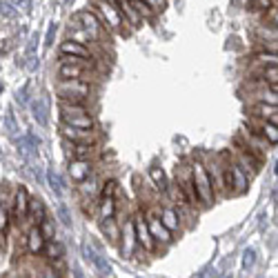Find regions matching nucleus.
<instances>
[{"instance_id": "nucleus-1", "label": "nucleus", "mask_w": 278, "mask_h": 278, "mask_svg": "<svg viewBox=\"0 0 278 278\" xmlns=\"http://www.w3.org/2000/svg\"><path fill=\"white\" fill-rule=\"evenodd\" d=\"M189 169H192V178H194V185H196V194H198V203L203 207H209L214 205L216 200V189H214V183L207 174V167H205L203 161H192L189 163Z\"/></svg>"}, {"instance_id": "nucleus-2", "label": "nucleus", "mask_w": 278, "mask_h": 278, "mask_svg": "<svg viewBox=\"0 0 278 278\" xmlns=\"http://www.w3.org/2000/svg\"><path fill=\"white\" fill-rule=\"evenodd\" d=\"M223 167H225V185H227L229 196H243L249 187V176L238 163L231 156H223Z\"/></svg>"}, {"instance_id": "nucleus-3", "label": "nucleus", "mask_w": 278, "mask_h": 278, "mask_svg": "<svg viewBox=\"0 0 278 278\" xmlns=\"http://www.w3.org/2000/svg\"><path fill=\"white\" fill-rule=\"evenodd\" d=\"M94 14L102 20V25H105L109 32L125 36V25L127 23L122 20L114 0H94Z\"/></svg>"}, {"instance_id": "nucleus-4", "label": "nucleus", "mask_w": 278, "mask_h": 278, "mask_svg": "<svg viewBox=\"0 0 278 278\" xmlns=\"http://www.w3.org/2000/svg\"><path fill=\"white\" fill-rule=\"evenodd\" d=\"M56 94L58 100H76V102H87L91 96V85L89 80H78V78H60L56 85Z\"/></svg>"}, {"instance_id": "nucleus-5", "label": "nucleus", "mask_w": 278, "mask_h": 278, "mask_svg": "<svg viewBox=\"0 0 278 278\" xmlns=\"http://www.w3.org/2000/svg\"><path fill=\"white\" fill-rule=\"evenodd\" d=\"M76 20H78V23L82 25V29L91 36V40H94V43H102V40H105V34H109V29L102 25V20L94 14V9L78 12V14H76Z\"/></svg>"}, {"instance_id": "nucleus-6", "label": "nucleus", "mask_w": 278, "mask_h": 278, "mask_svg": "<svg viewBox=\"0 0 278 278\" xmlns=\"http://www.w3.org/2000/svg\"><path fill=\"white\" fill-rule=\"evenodd\" d=\"M133 229H136V240H138V247L141 249L149 251V254H154V251H158V243L154 240L152 231H149V225H147V218L143 214H136L133 216Z\"/></svg>"}, {"instance_id": "nucleus-7", "label": "nucleus", "mask_w": 278, "mask_h": 278, "mask_svg": "<svg viewBox=\"0 0 278 278\" xmlns=\"http://www.w3.org/2000/svg\"><path fill=\"white\" fill-rule=\"evenodd\" d=\"M231 158H234V161L245 169L249 178H254L256 174H258V169H260V165H262L260 158H256L254 154H251L240 141H236V149H234V156H231Z\"/></svg>"}, {"instance_id": "nucleus-8", "label": "nucleus", "mask_w": 278, "mask_h": 278, "mask_svg": "<svg viewBox=\"0 0 278 278\" xmlns=\"http://www.w3.org/2000/svg\"><path fill=\"white\" fill-rule=\"evenodd\" d=\"M205 167H207V174L214 183V189L220 194V196L227 198V185H225V167H223V156H216V158H207L205 161Z\"/></svg>"}, {"instance_id": "nucleus-9", "label": "nucleus", "mask_w": 278, "mask_h": 278, "mask_svg": "<svg viewBox=\"0 0 278 278\" xmlns=\"http://www.w3.org/2000/svg\"><path fill=\"white\" fill-rule=\"evenodd\" d=\"M238 141L243 143V145H245L247 149H249V152L254 154L256 158H260V161L265 158V154H267V147H269V143H267L265 138H260L254 129H247V127H243V129H240Z\"/></svg>"}, {"instance_id": "nucleus-10", "label": "nucleus", "mask_w": 278, "mask_h": 278, "mask_svg": "<svg viewBox=\"0 0 278 278\" xmlns=\"http://www.w3.org/2000/svg\"><path fill=\"white\" fill-rule=\"evenodd\" d=\"M60 136L71 143H89V145H98V133L94 129H82V127H71V125H60Z\"/></svg>"}, {"instance_id": "nucleus-11", "label": "nucleus", "mask_w": 278, "mask_h": 278, "mask_svg": "<svg viewBox=\"0 0 278 278\" xmlns=\"http://www.w3.org/2000/svg\"><path fill=\"white\" fill-rule=\"evenodd\" d=\"M147 225H149V231H152V236H154V240L158 243V247L161 245H172V231H169L167 227L163 225V220H161V216L158 214H154V212H147Z\"/></svg>"}, {"instance_id": "nucleus-12", "label": "nucleus", "mask_w": 278, "mask_h": 278, "mask_svg": "<svg viewBox=\"0 0 278 278\" xmlns=\"http://www.w3.org/2000/svg\"><path fill=\"white\" fill-rule=\"evenodd\" d=\"M176 180L180 183V187L185 189V194H187L189 205H192V207H198V194H196V185H194L192 169H189V165L176 167Z\"/></svg>"}, {"instance_id": "nucleus-13", "label": "nucleus", "mask_w": 278, "mask_h": 278, "mask_svg": "<svg viewBox=\"0 0 278 278\" xmlns=\"http://www.w3.org/2000/svg\"><path fill=\"white\" fill-rule=\"evenodd\" d=\"M82 256H85V260H89L96 267V271L100 276H111V265L107 262V258L100 251H96V247L91 243H82Z\"/></svg>"}, {"instance_id": "nucleus-14", "label": "nucleus", "mask_w": 278, "mask_h": 278, "mask_svg": "<svg viewBox=\"0 0 278 278\" xmlns=\"http://www.w3.org/2000/svg\"><path fill=\"white\" fill-rule=\"evenodd\" d=\"M120 254L125 258H131L133 254L138 251V240H136V229H133V220H127L125 225L120 227Z\"/></svg>"}, {"instance_id": "nucleus-15", "label": "nucleus", "mask_w": 278, "mask_h": 278, "mask_svg": "<svg viewBox=\"0 0 278 278\" xmlns=\"http://www.w3.org/2000/svg\"><path fill=\"white\" fill-rule=\"evenodd\" d=\"M249 125L251 129H254L256 133H258L260 138H265L269 145H278V125H274V122L269 120H260V118H249Z\"/></svg>"}, {"instance_id": "nucleus-16", "label": "nucleus", "mask_w": 278, "mask_h": 278, "mask_svg": "<svg viewBox=\"0 0 278 278\" xmlns=\"http://www.w3.org/2000/svg\"><path fill=\"white\" fill-rule=\"evenodd\" d=\"M251 100L254 102H267V105H278V87H269L265 82H258L251 87Z\"/></svg>"}, {"instance_id": "nucleus-17", "label": "nucleus", "mask_w": 278, "mask_h": 278, "mask_svg": "<svg viewBox=\"0 0 278 278\" xmlns=\"http://www.w3.org/2000/svg\"><path fill=\"white\" fill-rule=\"evenodd\" d=\"M91 71L85 65L76 63H60L58 65V78H78V80H91Z\"/></svg>"}, {"instance_id": "nucleus-18", "label": "nucleus", "mask_w": 278, "mask_h": 278, "mask_svg": "<svg viewBox=\"0 0 278 278\" xmlns=\"http://www.w3.org/2000/svg\"><path fill=\"white\" fill-rule=\"evenodd\" d=\"M94 174V165L89 158H74L69 163V176L74 183H82L85 178H89Z\"/></svg>"}, {"instance_id": "nucleus-19", "label": "nucleus", "mask_w": 278, "mask_h": 278, "mask_svg": "<svg viewBox=\"0 0 278 278\" xmlns=\"http://www.w3.org/2000/svg\"><path fill=\"white\" fill-rule=\"evenodd\" d=\"M116 3V7H118V12H120V16L122 20H125L127 25H129L131 29H136V27H141V23H143V16L136 12V9L131 7V3L129 0H114Z\"/></svg>"}, {"instance_id": "nucleus-20", "label": "nucleus", "mask_w": 278, "mask_h": 278, "mask_svg": "<svg viewBox=\"0 0 278 278\" xmlns=\"http://www.w3.org/2000/svg\"><path fill=\"white\" fill-rule=\"evenodd\" d=\"M25 243H27V251H29V254L36 256V254H40V251H45V243H47V238L43 236V231H40L38 225H34V227L27 231Z\"/></svg>"}, {"instance_id": "nucleus-21", "label": "nucleus", "mask_w": 278, "mask_h": 278, "mask_svg": "<svg viewBox=\"0 0 278 278\" xmlns=\"http://www.w3.org/2000/svg\"><path fill=\"white\" fill-rule=\"evenodd\" d=\"M251 116L260 120H269L278 125V105H267V102H254L251 105Z\"/></svg>"}, {"instance_id": "nucleus-22", "label": "nucleus", "mask_w": 278, "mask_h": 278, "mask_svg": "<svg viewBox=\"0 0 278 278\" xmlns=\"http://www.w3.org/2000/svg\"><path fill=\"white\" fill-rule=\"evenodd\" d=\"M14 216H16L18 220H25L27 218V209H29V194L25 187H18L16 192H14Z\"/></svg>"}, {"instance_id": "nucleus-23", "label": "nucleus", "mask_w": 278, "mask_h": 278, "mask_svg": "<svg viewBox=\"0 0 278 278\" xmlns=\"http://www.w3.org/2000/svg\"><path fill=\"white\" fill-rule=\"evenodd\" d=\"M32 114L40 127H47V122H49V98L47 96H40V98L32 100Z\"/></svg>"}, {"instance_id": "nucleus-24", "label": "nucleus", "mask_w": 278, "mask_h": 278, "mask_svg": "<svg viewBox=\"0 0 278 278\" xmlns=\"http://www.w3.org/2000/svg\"><path fill=\"white\" fill-rule=\"evenodd\" d=\"M65 149L74 158H91L98 152L96 145H89V143H71V141H65Z\"/></svg>"}, {"instance_id": "nucleus-25", "label": "nucleus", "mask_w": 278, "mask_h": 278, "mask_svg": "<svg viewBox=\"0 0 278 278\" xmlns=\"http://www.w3.org/2000/svg\"><path fill=\"white\" fill-rule=\"evenodd\" d=\"M254 76H256L254 80L265 82V85H269V87H278V63L276 65H260L258 69L254 71Z\"/></svg>"}, {"instance_id": "nucleus-26", "label": "nucleus", "mask_w": 278, "mask_h": 278, "mask_svg": "<svg viewBox=\"0 0 278 278\" xmlns=\"http://www.w3.org/2000/svg\"><path fill=\"white\" fill-rule=\"evenodd\" d=\"M165 194L169 196V203H174V207H183V205H189L187 194H185V189L180 187L178 180H174V183H167V189H165ZM189 207H192V205H189Z\"/></svg>"}, {"instance_id": "nucleus-27", "label": "nucleus", "mask_w": 278, "mask_h": 278, "mask_svg": "<svg viewBox=\"0 0 278 278\" xmlns=\"http://www.w3.org/2000/svg\"><path fill=\"white\" fill-rule=\"evenodd\" d=\"M158 216H161L163 225H165V227H167L169 231H178L180 227H183V223H180V218H178L176 207H169V205H165V207H161Z\"/></svg>"}, {"instance_id": "nucleus-28", "label": "nucleus", "mask_w": 278, "mask_h": 278, "mask_svg": "<svg viewBox=\"0 0 278 278\" xmlns=\"http://www.w3.org/2000/svg\"><path fill=\"white\" fill-rule=\"evenodd\" d=\"M60 120L71 127H82V129H94V118L91 114H60Z\"/></svg>"}, {"instance_id": "nucleus-29", "label": "nucleus", "mask_w": 278, "mask_h": 278, "mask_svg": "<svg viewBox=\"0 0 278 278\" xmlns=\"http://www.w3.org/2000/svg\"><path fill=\"white\" fill-rule=\"evenodd\" d=\"M98 223H100V231L107 236V240H109L111 245L120 243V225H118L114 218H100Z\"/></svg>"}, {"instance_id": "nucleus-30", "label": "nucleus", "mask_w": 278, "mask_h": 278, "mask_svg": "<svg viewBox=\"0 0 278 278\" xmlns=\"http://www.w3.org/2000/svg\"><path fill=\"white\" fill-rule=\"evenodd\" d=\"M60 54H69V56H82V58H94L91 51L87 49V45L76 43V40L67 38L65 43H60Z\"/></svg>"}, {"instance_id": "nucleus-31", "label": "nucleus", "mask_w": 278, "mask_h": 278, "mask_svg": "<svg viewBox=\"0 0 278 278\" xmlns=\"http://www.w3.org/2000/svg\"><path fill=\"white\" fill-rule=\"evenodd\" d=\"M27 218L32 220L34 225H40L45 218H47V209H45V203H43V200H40V198H29Z\"/></svg>"}, {"instance_id": "nucleus-32", "label": "nucleus", "mask_w": 278, "mask_h": 278, "mask_svg": "<svg viewBox=\"0 0 278 278\" xmlns=\"http://www.w3.org/2000/svg\"><path fill=\"white\" fill-rule=\"evenodd\" d=\"M149 178H152V183H154V189L165 194V189H167V176H165V169L158 167V165H152V167H149Z\"/></svg>"}, {"instance_id": "nucleus-33", "label": "nucleus", "mask_w": 278, "mask_h": 278, "mask_svg": "<svg viewBox=\"0 0 278 278\" xmlns=\"http://www.w3.org/2000/svg\"><path fill=\"white\" fill-rule=\"evenodd\" d=\"M116 212H118V205H116V198L114 196L100 198V203H98V218H114Z\"/></svg>"}, {"instance_id": "nucleus-34", "label": "nucleus", "mask_w": 278, "mask_h": 278, "mask_svg": "<svg viewBox=\"0 0 278 278\" xmlns=\"http://www.w3.org/2000/svg\"><path fill=\"white\" fill-rule=\"evenodd\" d=\"M60 114H89L87 102H76V100H58Z\"/></svg>"}, {"instance_id": "nucleus-35", "label": "nucleus", "mask_w": 278, "mask_h": 278, "mask_svg": "<svg viewBox=\"0 0 278 278\" xmlns=\"http://www.w3.org/2000/svg\"><path fill=\"white\" fill-rule=\"evenodd\" d=\"M47 183H49L51 192H54L56 196H63L65 194V180L60 178V174L56 172V169H49L47 172Z\"/></svg>"}, {"instance_id": "nucleus-36", "label": "nucleus", "mask_w": 278, "mask_h": 278, "mask_svg": "<svg viewBox=\"0 0 278 278\" xmlns=\"http://www.w3.org/2000/svg\"><path fill=\"white\" fill-rule=\"evenodd\" d=\"M129 3H131V7L136 9V12L143 16V20H152V18L158 14L156 9L152 7V5H149V3H145V0H129Z\"/></svg>"}, {"instance_id": "nucleus-37", "label": "nucleus", "mask_w": 278, "mask_h": 278, "mask_svg": "<svg viewBox=\"0 0 278 278\" xmlns=\"http://www.w3.org/2000/svg\"><path fill=\"white\" fill-rule=\"evenodd\" d=\"M18 152H20V156H23L27 163H34V158H36V147L27 141V138H18Z\"/></svg>"}, {"instance_id": "nucleus-38", "label": "nucleus", "mask_w": 278, "mask_h": 278, "mask_svg": "<svg viewBox=\"0 0 278 278\" xmlns=\"http://www.w3.org/2000/svg\"><path fill=\"white\" fill-rule=\"evenodd\" d=\"M254 60L258 65H276L278 63V51H267V49H262L258 51V54L254 56Z\"/></svg>"}, {"instance_id": "nucleus-39", "label": "nucleus", "mask_w": 278, "mask_h": 278, "mask_svg": "<svg viewBox=\"0 0 278 278\" xmlns=\"http://www.w3.org/2000/svg\"><path fill=\"white\" fill-rule=\"evenodd\" d=\"M118 189V183L114 178H109V180H105V183L100 185V198H107V196H114V192Z\"/></svg>"}, {"instance_id": "nucleus-40", "label": "nucleus", "mask_w": 278, "mask_h": 278, "mask_svg": "<svg viewBox=\"0 0 278 278\" xmlns=\"http://www.w3.org/2000/svg\"><path fill=\"white\" fill-rule=\"evenodd\" d=\"M18 9L14 7V3H7V0H0V16L3 18H16Z\"/></svg>"}, {"instance_id": "nucleus-41", "label": "nucleus", "mask_w": 278, "mask_h": 278, "mask_svg": "<svg viewBox=\"0 0 278 278\" xmlns=\"http://www.w3.org/2000/svg\"><path fill=\"white\" fill-rule=\"evenodd\" d=\"M38 227H40V231H43V236H45V238H47V240H54V234H56V225L51 223L49 218H45L43 223L38 225Z\"/></svg>"}, {"instance_id": "nucleus-42", "label": "nucleus", "mask_w": 278, "mask_h": 278, "mask_svg": "<svg viewBox=\"0 0 278 278\" xmlns=\"http://www.w3.org/2000/svg\"><path fill=\"white\" fill-rule=\"evenodd\" d=\"M56 32H58V27H56V23H49L47 25V34H45V40H43V45L45 47H51L54 45V38H56Z\"/></svg>"}, {"instance_id": "nucleus-43", "label": "nucleus", "mask_w": 278, "mask_h": 278, "mask_svg": "<svg viewBox=\"0 0 278 278\" xmlns=\"http://www.w3.org/2000/svg\"><path fill=\"white\" fill-rule=\"evenodd\" d=\"M58 218L63 220L65 227H71V214H69V209H67L65 203H58Z\"/></svg>"}, {"instance_id": "nucleus-44", "label": "nucleus", "mask_w": 278, "mask_h": 278, "mask_svg": "<svg viewBox=\"0 0 278 278\" xmlns=\"http://www.w3.org/2000/svg\"><path fill=\"white\" fill-rule=\"evenodd\" d=\"M7 227H9V214H7V209H5V205L0 203V236L7 231ZM3 240V238H0Z\"/></svg>"}, {"instance_id": "nucleus-45", "label": "nucleus", "mask_w": 278, "mask_h": 278, "mask_svg": "<svg viewBox=\"0 0 278 278\" xmlns=\"http://www.w3.org/2000/svg\"><path fill=\"white\" fill-rule=\"evenodd\" d=\"M65 256V247L60 243H51L49 247V260H56V258H63Z\"/></svg>"}, {"instance_id": "nucleus-46", "label": "nucleus", "mask_w": 278, "mask_h": 278, "mask_svg": "<svg viewBox=\"0 0 278 278\" xmlns=\"http://www.w3.org/2000/svg\"><path fill=\"white\" fill-rule=\"evenodd\" d=\"M254 262H256V251L254 249H245V254H243V267H245V269H249Z\"/></svg>"}, {"instance_id": "nucleus-47", "label": "nucleus", "mask_w": 278, "mask_h": 278, "mask_svg": "<svg viewBox=\"0 0 278 278\" xmlns=\"http://www.w3.org/2000/svg\"><path fill=\"white\" fill-rule=\"evenodd\" d=\"M25 67H27V71H36L38 69V56H27V63H25Z\"/></svg>"}, {"instance_id": "nucleus-48", "label": "nucleus", "mask_w": 278, "mask_h": 278, "mask_svg": "<svg viewBox=\"0 0 278 278\" xmlns=\"http://www.w3.org/2000/svg\"><path fill=\"white\" fill-rule=\"evenodd\" d=\"M12 3H14V7H20V9H23V12H29V9H32V0H12Z\"/></svg>"}, {"instance_id": "nucleus-49", "label": "nucleus", "mask_w": 278, "mask_h": 278, "mask_svg": "<svg viewBox=\"0 0 278 278\" xmlns=\"http://www.w3.org/2000/svg\"><path fill=\"white\" fill-rule=\"evenodd\" d=\"M267 18H269V25H274V27L278 29V7L269 9V12H267Z\"/></svg>"}, {"instance_id": "nucleus-50", "label": "nucleus", "mask_w": 278, "mask_h": 278, "mask_svg": "<svg viewBox=\"0 0 278 278\" xmlns=\"http://www.w3.org/2000/svg\"><path fill=\"white\" fill-rule=\"evenodd\" d=\"M145 3L152 5V7L156 9V12H163V9L167 7V0H145Z\"/></svg>"}, {"instance_id": "nucleus-51", "label": "nucleus", "mask_w": 278, "mask_h": 278, "mask_svg": "<svg viewBox=\"0 0 278 278\" xmlns=\"http://www.w3.org/2000/svg\"><path fill=\"white\" fill-rule=\"evenodd\" d=\"M36 49H38V38L34 36V38L29 40V45H27V56H34V54H36Z\"/></svg>"}, {"instance_id": "nucleus-52", "label": "nucleus", "mask_w": 278, "mask_h": 278, "mask_svg": "<svg viewBox=\"0 0 278 278\" xmlns=\"http://www.w3.org/2000/svg\"><path fill=\"white\" fill-rule=\"evenodd\" d=\"M27 141L32 143L34 147H40V143H43V141H40V136H36L34 131H29V133H27Z\"/></svg>"}, {"instance_id": "nucleus-53", "label": "nucleus", "mask_w": 278, "mask_h": 278, "mask_svg": "<svg viewBox=\"0 0 278 278\" xmlns=\"http://www.w3.org/2000/svg\"><path fill=\"white\" fill-rule=\"evenodd\" d=\"M7 129L9 131H16V120H14V114L7 111Z\"/></svg>"}, {"instance_id": "nucleus-54", "label": "nucleus", "mask_w": 278, "mask_h": 278, "mask_svg": "<svg viewBox=\"0 0 278 278\" xmlns=\"http://www.w3.org/2000/svg\"><path fill=\"white\" fill-rule=\"evenodd\" d=\"M274 172H276V174H278V161H276V167H274Z\"/></svg>"}, {"instance_id": "nucleus-55", "label": "nucleus", "mask_w": 278, "mask_h": 278, "mask_svg": "<svg viewBox=\"0 0 278 278\" xmlns=\"http://www.w3.org/2000/svg\"><path fill=\"white\" fill-rule=\"evenodd\" d=\"M0 91H3V85H0Z\"/></svg>"}]
</instances>
